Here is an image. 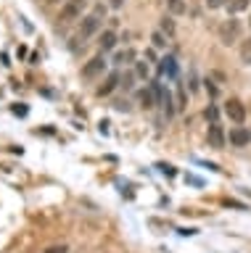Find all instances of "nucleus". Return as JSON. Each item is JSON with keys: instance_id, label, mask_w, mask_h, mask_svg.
Wrapping results in <instances>:
<instances>
[{"instance_id": "nucleus-25", "label": "nucleus", "mask_w": 251, "mask_h": 253, "mask_svg": "<svg viewBox=\"0 0 251 253\" xmlns=\"http://www.w3.org/2000/svg\"><path fill=\"white\" fill-rule=\"evenodd\" d=\"M203 116L209 119V124H211V122H217V108H214V106H209V108H206V114H203Z\"/></svg>"}, {"instance_id": "nucleus-12", "label": "nucleus", "mask_w": 251, "mask_h": 253, "mask_svg": "<svg viewBox=\"0 0 251 253\" xmlns=\"http://www.w3.org/2000/svg\"><path fill=\"white\" fill-rule=\"evenodd\" d=\"M159 71H161V74H167V77L175 79V77H177V63H175V58H172V55H167V58L161 61Z\"/></svg>"}, {"instance_id": "nucleus-8", "label": "nucleus", "mask_w": 251, "mask_h": 253, "mask_svg": "<svg viewBox=\"0 0 251 253\" xmlns=\"http://www.w3.org/2000/svg\"><path fill=\"white\" fill-rule=\"evenodd\" d=\"M227 142H230L233 148H246L251 142V129H246V126H235V129H230V134H227Z\"/></svg>"}, {"instance_id": "nucleus-27", "label": "nucleus", "mask_w": 251, "mask_h": 253, "mask_svg": "<svg viewBox=\"0 0 251 253\" xmlns=\"http://www.w3.org/2000/svg\"><path fill=\"white\" fill-rule=\"evenodd\" d=\"M206 92L211 95V98H214V95H217V87H214V84H211V82H206Z\"/></svg>"}, {"instance_id": "nucleus-19", "label": "nucleus", "mask_w": 251, "mask_h": 253, "mask_svg": "<svg viewBox=\"0 0 251 253\" xmlns=\"http://www.w3.org/2000/svg\"><path fill=\"white\" fill-rule=\"evenodd\" d=\"M132 58H135V53H132V50H124V53H116V55H114V63H130Z\"/></svg>"}, {"instance_id": "nucleus-28", "label": "nucleus", "mask_w": 251, "mask_h": 253, "mask_svg": "<svg viewBox=\"0 0 251 253\" xmlns=\"http://www.w3.org/2000/svg\"><path fill=\"white\" fill-rule=\"evenodd\" d=\"M13 114H19V116H27V108H24V106H21V108H19V106H13Z\"/></svg>"}, {"instance_id": "nucleus-17", "label": "nucleus", "mask_w": 251, "mask_h": 253, "mask_svg": "<svg viewBox=\"0 0 251 253\" xmlns=\"http://www.w3.org/2000/svg\"><path fill=\"white\" fill-rule=\"evenodd\" d=\"M161 32H164L167 37L175 35V21H172V16H164V19H161Z\"/></svg>"}, {"instance_id": "nucleus-18", "label": "nucleus", "mask_w": 251, "mask_h": 253, "mask_svg": "<svg viewBox=\"0 0 251 253\" xmlns=\"http://www.w3.org/2000/svg\"><path fill=\"white\" fill-rule=\"evenodd\" d=\"M135 77H138L135 71H127V74L122 77V84H119V87H124V90H132V87H135V84H132V82H135Z\"/></svg>"}, {"instance_id": "nucleus-11", "label": "nucleus", "mask_w": 251, "mask_h": 253, "mask_svg": "<svg viewBox=\"0 0 251 253\" xmlns=\"http://www.w3.org/2000/svg\"><path fill=\"white\" fill-rule=\"evenodd\" d=\"M98 47H100V53L114 50V47H116V32H114V29H103V32H100V37H98Z\"/></svg>"}, {"instance_id": "nucleus-26", "label": "nucleus", "mask_w": 251, "mask_h": 253, "mask_svg": "<svg viewBox=\"0 0 251 253\" xmlns=\"http://www.w3.org/2000/svg\"><path fill=\"white\" fill-rule=\"evenodd\" d=\"M114 108H116V111H130V103H127V100H116Z\"/></svg>"}, {"instance_id": "nucleus-21", "label": "nucleus", "mask_w": 251, "mask_h": 253, "mask_svg": "<svg viewBox=\"0 0 251 253\" xmlns=\"http://www.w3.org/2000/svg\"><path fill=\"white\" fill-rule=\"evenodd\" d=\"M135 74H138V79H148V66L146 63H135Z\"/></svg>"}, {"instance_id": "nucleus-7", "label": "nucleus", "mask_w": 251, "mask_h": 253, "mask_svg": "<svg viewBox=\"0 0 251 253\" xmlns=\"http://www.w3.org/2000/svg\"><path fill=\"white\" fill-rule=\"evenodd\" d=\"M206 140H209V145L211 148H225V142H227V134H225V129H222V124L219 122H211L209 124V129H206Z\"/></svg>"}, {"instance_id": "nucleus-3", "label": "nucleus", "mask_w": 251, "mask_h": 253, "mask_svg": "<svg viewBox=\"0 0 251 253\" xmlns=\"http://www.w3.org/2000/svg\"><path fill=\"white\" fill-rule=\"evenodd\" d=\"M96 32H100V16H96V13L82 16V19H80V29H77V37L88 40V37L96 35Z\"/></svg>"}, {"instance_id": "nucleus-29", "label": "nucleus", "mask_w": 251, "mask_h": 253, "mask_svg": "<svg viewBox=\"0 0 251 253\" xmlns=\"http://www.w3.org/2000/svg\"><path fill=\"white\" fill-rule=\"evenodd\" d=\"M45 3H50V5H53V3H61V0H45ZM64 3H66V0H64Z\"/></svg>"}, {"instance_id": "nucleus-1", "label": "nucleus", "mask_w": 251, "mask_h": 253, "mask_svg": "<svg viewBox=\"0 0 251 253\" xmlns=\"http://www.w3.org/2000/svg\"><path fill=\"white\" fill-rule=\"evenodd\" d=\"M85 11H88V0H66L58 11V21L61 24H72V21H80Z\"/></svg>"}, {"instance_id": "nucleus-14", "label": "nucleus", "mask_w": 251, "mask_h": 253, "mask_svg": "<svg viewBox=\"0 0 251 253\" xmlns=\"http://www.w3.org/2000/svg\"><path fill=\"white\" fill-rule=\"evenodd\" d=\"M167 8H169V13H172V16H183V13L188 11L185 0H167Z\"/></svg>"}, {"instance_id": "nucleus-2", "label": "nucleus", "mask_w": 251, "mask_h": 253, "mask_svg": "<svg viewBox=\"0 0 251 253\" xmlns=\"http://www.w3.org/2000/svg\"><path fill=\"white\" fill-rule=\"evenodd\" d=\"M241 21L238 19H227L222 21V27H219V40H222L225 45H233V42H238L241 40Z\"/></svg>"}, {"instance_id": "nucleus-6", "label": "nucleus", "mask_w": 251, "mask_h": 253, "mask_svg": "<svg viewBox=\"0 0 251 253\" xmlns=\"http://www.w3.org/2000/svg\"><path fill=\"white\" fill-rule=\"evenodd\" d=\"M119 84H122V74H119V71H108V77L103 79V84L96 87V95H98V98H108V95H111Z\"/></svg>"}, {"instance_id": "nucleus-5", "label": "nucleus", "mask_w": 251, "mask_h": 253, "mask_svg": "<svg viewBox=\"0 0 251 253\" xmlns=\"http://www.w3.org/2000/svg\"><path fill=\"white\" fill-rule=\"evenodd\" d=\"M225 116L230 119L233 124H243L246 122V106H243L238 98H230L225 103Z\"/></svg>"}, {"instance_id": "nucleus-20", "label": "nucleus", "mask_w": 251, "mask_h": 253, "mask_svg": "<svg viewBox=\"0 0 251 253\" xmlns=\"http://www.w3.org/2000/svg\"><path fill=\"white\" fill-rule=\"evenodd\" d=\"M185 103H188V95H185V87L180 84V87H177V111H183Z\"/></svg>"}, {"instance_id": "nucleus-16", "label": "nucleus", "mask_w": 251, "mask_h": 253, "mask_svg": "<svg viewBox=\"0 0 251 253\" xmlns=\"http://www.w3.org/2000/svg\"><path fill=\"white\" fill-rule=\"evenodd\" d=\"M151 42H153V47L164 50V47H167V35H164V32H153V35H151Z\"/></svg>"}, {"instance_id": "nucleus-30", "label": "nucleus", "mask_w": 251, "mask_h": 253, "mask_svg": "<svg viewBox=\"0 0 251 253\" xmlns=\"http://www.w3.org/2000/svg\"><path fill=\"white\" fill-rule=\"evenodd\" d=\"M249 24H251V19H249Z\"/></svg>"}, {"instance_id": "nucleus-22", "label": "nucleus", "mask_w": 251, "mask_h": 253, "mask_svg": "<svg viewBox=\"0 0 251 253\" xmlns=\"http://www.w3.org/2000/svg\"><path fill=\"white\" fill-rule=\"evenodd\" d=\"M203 3H206V8H211V11H214V8L227 5V0H203Z\"/></svg>"}, {"instance_id": "nucleus-24", "label": "nucleus", "mask_w": 251, "mask_h": 253, "mask_svg": "<svg viewBox=\"0 0 251 253\" xmlns=\"http://www.w3.org/2000/svg\"><path fill=\"white\" fill-rule=\"evenodd\" d=\"M106 5L111 8V11H119V8H124V0H106Z\"/></svg>"}, {"instance_id": "nucleus-23", "label": "nucleus", "mask_w": 251, "mask_h": 253, "mask_svg": "<svg viewBox=\"0 0 251 253\" xmlns=\"http://www.w3.org/2000/svg\"><path fill=\"white\" fill-rule=\"evenodd\" d=\"M45 253H69L66 245H50V248H45Z\"/></svg>"}, {"instance_id": "nucleus-9", "label": "nucleus", "mask_w": 251, "mask_h": 253, "mask_svg": "<svg viewBox=\"0 0 251 253\" xmlns=\"http://www.w3.org/2000/svg\"><path fill=\"white\" fill-rule=\"evenodd\" d=\"M140 106H143L146 111H151L159 106V87L156 84H148L143 92H140Z\"/></svg>"}, {"instance_id": "nucleus-10", "label": "nucleus", "mask_w": 251, "mask_h": 253, "mask_svg": "<svg viewBox=\"0 0 251 253\" xmlns=\"http://www.w3.org/2000/svg\"><path fill=\"white\" fill-rule=\"evenodd\" d=\"M156 87H159V106L164 108V116H167V119H172V116L177 114V103L172 100V95H169V90H164L161 84H156Z\"/></svg>"}, {"instance_id": "nucleus-13", "label": "nucleus", "mask_w": 251, "mask_h": 253, "mask_svg": "<svg viewBox=\"0 0 251 253\" xmlns=\"http://www.w3.org/2000/svg\"><path fill=\"white\" fill-rule=\"evenodd\" d=\"M238 55H241V63H246V66H251V37H246L241 42V50H238Z\"/></svg>"}, {"instance_id": "nucleus-4", "label": "nucleus", "mask_w": 251, "mask_h": 253, "mask_svg": "<svg viewBox=\"0 0 251 253\" xmlns=\"http://www.w3.org/2000/svg\"><path fill=\"white\" fill-rule=\"evenodd\" d=\"M103 69H106V55L103 53H98V55H93V58L88 63H82V79H96L98 74H103Z\"/></svg>"}, {"instance_id": "nucleus-15", "label": "nucleus", "mask_w": 251, "mask_h": 253, "mask_svg": "<svg viewBox=\"0 0 251 253\" xmlns=\"http://www.w3.org/2000/svg\"><path fill=\"white\" fill-rule=\"evenodd\" d=\"M251 5V0H227V11L230 13H241Z\"/></svg>"}]
</instances>
